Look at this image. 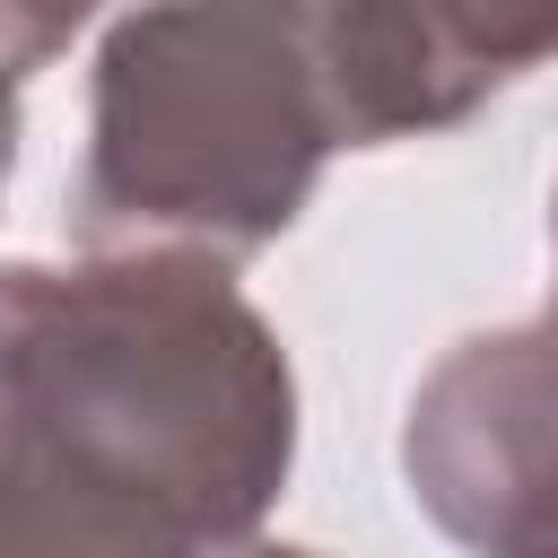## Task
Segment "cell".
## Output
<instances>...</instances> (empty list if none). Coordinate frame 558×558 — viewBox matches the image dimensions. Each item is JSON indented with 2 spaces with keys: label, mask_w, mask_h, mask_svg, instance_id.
I'll use <instances>...</instances> for the list:
<instances>
[{
  "label": "cell",
  "mask_w": 558,
  "mask_h": 558,
  "mask_svg": "<svg viewBox=\"0 0 558 558\" xmlns=\"http://www.w3.org/2000/svg\"><path fill=\"white\" fill-rule=\"evenodd\" d=\"M0 157H9V113H0Z\"/></svg>",
  "instance_id": "obj_1"
}]
</instances>
